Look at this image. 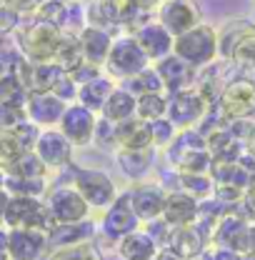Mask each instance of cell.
I'll list each match as a JSON object with an SVG mask.
<instances>
[{
    "mask_svg": "<svg viewBox=\"0 0 255 260\" xmlns=\"http://www.w3.org/2000/svg\"><path fill=\"white\" fill-rule=\"evenodd\" d=\"M13 38H15L18 50L30 63H53L58 45H60V38H63V30L28 15V18H23L20 28L13 32Z\"/></svg>",
    "mask_w": 255,
    "mask_h": 260,
    "instance_id": "6da1fadb",
    "label": "cell"
},
{
    "mask_svg": "<svg viewBox=\"0 0 255 260\" xmlns=\"http://www.w3.org/2000/svg\"><path fill=\"white\" fill-rule=\"evenodd\" d=\"M173 53L178 58H183L185 63H190L195 70L213 65L215 58H220V38H218V28L200 23L193 30L183 32L175 38Z\"/></svg>",
    "mask_w": 255,
    "mask_h": 260,
    "instance_id": "7a4b0ae2",
    "label": "cell"
},
{
    "mask_svg": "<svg viewBox=\"0 0 255 260\" xmlns=\"http://www.w3.org/2000/svg\"><path fill=\"white\" fill-rule=\"evenodd\" d=\"M150 58L143 53V48L138 45V40L128 32V35H118L110 55L105 60V75H110L113 80H128L138 73H143L145 68H150Z\"/></svg>",
    "mask_w": 255,
    "mask_h": 260,
    "instance_id": "3957f363",
    "label": "cell"
},
{
    "mask_svg": "<svg viewBox=\"0 0 255 260\" xmlns=\"http://www.w3.org/2000/svg\"><path fill=\"white\" fill-rule=\"evenodd\" d=\"M5 228H33L50 233L55 220L48 210V203L43 198H28V195H10L8 210H5Z\"/></svg>",
    "mask_w": 255,
    "mask_h": 260,
    "instance_id": "277c9868",
    "label": "cell"
},
{
    "mask_svg": "<svg viewBox=\"0 0 255 260\" xmlns=\"http://www.w3.org/2000/svg\"><path fill=\"white\" fill-rule=\"evenodd\" d=\"M70 183L85 198V203L90 208H98V210H108L115 203V198L120 195L113 178L105 170H98V168H73Z\"/></svg>",
    "mask_w": 255,
    "mask_h": 260,
    "instance_id": "5b68a950",
    "label": "cell"
},
{
    "mask_svg": "<svg viewBox=\"0 0 255 260\" xmlns=\"http://www.w3.org/2000/svg\"><path fill=\"white\" fill-rule=\"evenodd\" d=\"M208 108H210L208 98L203 95L198 88H188V90L168 95V115L165 118L178 130L198 128V123L205 118Z\"/></svg>",
    "mask_w": 255,
    "mask_h": 260,
    "instance_id": "8992f818",
    "label": "cell"
},
{
    "mask_svg": "<svg viewBox=\"0 0 255 260\" xmlns=\"http://www.w3.org/2000/svg\"><path fill=\"white\" fill-rule=\"evenodd\" d=\"M228 120H255V80L250 78H235L220 90L215 100Z\"/></svg>",
    "mask_w": 255,
    "mask_h": 260,
    "instance_id": "52a82bcc",
    "label": "cell"
},
{
    "mask_svg": "<svg viewBox=\"0 0 255 260\" xmlns=\"http://www.w3.org/2000/svg\"><path fill=\"white\" fill-rule=\"evenodd\" d=\"M45 203H48V210L58 223H80V220H88V213H90V205L85 203V198L78 193V188L70 183V185H55L50 193L45 195Z\"/></svg>",
    "mask_w": 255,
    "mask_h": 260,
    "instance_id": "ba28073f",
    "label": "cell"
},
{
    "mask_svg": "<svg viewBox=\"0 0 255 260\" xmlns=\"http://www.w3.org/2000/svg\"><path fill=\"white\" fill-rule=\"evenodd\" d=\"M98 113L90 108L80 105V103H70L65 108L63 118L58 123V130L75 145V148H85L90 143H95V128H98Z\"/></svg>",
    "mask_w": 255,
    "mask_h": 260,
    "instance_id": "9c48e42d",
    "label": "cell"
},
{
    "mask_svg": "<svg viewBox=\"0 0 255 260\" xmlns=\"http://www.w3.org/2000/svg\"><path fill=\"white\" fill-rule=\"evenodd\" d=\"M155 20L173 38H178L183 32L193 30L195 25H200L203 15L195 0H163L160 8L155 10Z\"/></svg>",
    "mask_w": 255,
    "mask_h": 260,
    "instance_id": "30bf717a",
    "label": "cell"
},
{
    "mask_svg": "<svg viewBox=\"0 0 255 260\" xmlns=\"http://www.w3.org/2000/svg\"><path fill=\"white\" fill-rule=\"evenodd\" d=\"M250 223L248 215H238L235 210H230L220 220V225L213 235V243L218 248H230L240 255H248L250 253Z\"/></svg>",
    "mask_w": 255,
    "mask_h": 260,
    "instance_id": "8fae6325",
    "label": "cell"
},
{
    "mask_svg": "<svg viewBox=\"0 0 255 260\" xmlns=\"http://www.w3.org/2000/svg\"><path fill=\"white\" fill-rule=\"evenodd\" d=\"M128 195H130V205H133L135 215L140 218V223H150L155 218H163L168 190L160 183H135L128 190Z\"/></svg>",
    "mask_w": 255,
    "mask_h": 260,
    "instance_id": "7c38bea8",
    "label": "cell"
},
{
    "mask_svg": "<svg viewBox=\"0 0 255 260\" xmlns=\"http://www.w3.org/2000/svg\"><path fill=\"white\" fill-rule=\"evenodd\" d=\"M138 228H140V218L135 215V210H133V205H130V195L120 193L115 198V203H113V205L105 210V215H103V235L118 243L120 238L130 235V233L138 230Z\"/></svg>",
    "mask_w": 255,
    "mask_h": 260,
    "instance_id": "4fadbf2b",
    "label": "cell"
},
{
    "mask_svg": "<svg viewBox=\"0 0 255 260\" xmlns=\"http://www.w3.org/2000/svg\"><path fill=\"white\" fill-rule=\"evenodd\" d=\"M73 150H75V145L58 128H45L38 138V145H35L38 158L48 165V170L68 168L73 160Z\"/></svg>",
    "mask_w": 255,
    "mask_h": 260,
    "instance_id": "5bb4252c",
    "label": "cell"
},
{
    "mask_svg": "<svg viewBox=\"0 0 255 260\" xmlns=\"http://www.w3.org/2000/svg\"><path fill=\"white\" fill-rule=\"evenodd\" d=\"M10 260H40L48 250V233L33 228H8Z\"/></svg>",
    "mask_w": 255,
    "mask_h": 260,
    "instance_id": "9a60e30c",
    "label": "cell"
},
{
    "mask_svg": "<svg viewBox=\"0 0 255 260\" xmlns=\"http://www.w3.org/2000/svg\"><path fill=\"white\" fill-rule=\"evenodd\" d=\"M70 103H65L55 93H30L28 105H25V115L28 120L35 123L38 128H58L60 118H63L65 108Z\"/></svg>",
    "mask_w": 255,
    "mask_h": 260,
    "instance_id": "2e32d148",
    "label": "cell"
},
{
    "mask_svg": "<svg viewBox=\"0 0 255 260\" xmlns=\"http://www.w3.org/2000/svg\"><path fill=\"white\" fill-rule=\"evenodd\" d=\"M155 70H158L160 80L168 90V95L173 93H180V90H188V88H195V80H198V70L193 68L190 63H185L183 58H178L175 53H170L168 58L158 60Z\"/></svg>",
    "mask_w": 255,
    "mask_h": 260,
    "instance_id": "e0dca14e",
    "label": "cell"
},
{
    "mask_svg": "<svg viewBox=\"0 0 255 260\" xmlns=\"http://www.w3.org/2000/svg\"><path fill=\"white\" fill-rule=\"evenodd\" d=\"M133 38L138 40V45L143 48V53L150 58V63H158L163 58H168L173 53V45H175V38L165 30L155 18L150 23H145L143 28H138V30L133 32Z\"/></svg>",
    "mask_w": 255,
    "mask_h": 260,
    "instance_id": "ac0fdd59",
    "label": "cell"
},
{
    "mask_svg": "<svg viewBox=\"0 0 255 260\" xmlns=\"http://www.w3.org/2000/svg\"><path fill=\"white\" fill-rule=\"evenodd\" d=\"M150 150L153 145V128L143 118H130L115 125V150Z\"/></svg>",
    "mask_w": 255,
    "mask_h": 260,
    "instance_id": "d6986e66",
    "label": "cell"
},
{
    "mask_svg": "<svg viewBox=\"0 0 255 260\" xmlns=\"http://www.w3.org/2000/svg\"><path fill=\"white\" fill-rule=\"evenodd\" d=\"M198 208H200V200L193 198V195H188L185 190H168V200H165L163 218H165L173 228L195 225Z\"/></svg>",
    "mask_w": 255,
    "mask_h": 260,
    "instance_id": "ffe728a7",
    "label": "cell"
},
{
    "mask_svg": "<svg viewBox=\"0 0 255 260\" xmlns=\"http://www.w3.org/2000/svg\"><path fill=\"white\" fill-rule=\"evenodd\" d=\"M80 38V45H83V55H85V63L98 65V68H105V60L110 55V48L115 43V35L95 25H85L83 30L78 32Z\"/></svg>",
    "mask_w": 255,
    "mask_h": 260,
    "instance_id": "44dd1931",
    "label": "cell"
},
{
    "mask_svg": "<svg viewBox=\"0 0 255 260\" xmlns=\"http://www.w3.org/2000/svg\"><path fill=\"white\" fill-rule=\"evenodd\" d=\"M95 235L93 220H80V223H58L48 233V245L55 250L73 248V245H83L90 243V238Z\"/></svg>",
    "mask_w": 255,
    "mask_h": 260,
    "instance_id": "7402d4cb",
    "label": "cell"
},
{
    "mask_svg": "<svg viewBox=\"0 0 255 260\" xmlns=\"http://www.w3.org/2000/svg\"><path fill=\"white\" fill-rule=\"evenodd\" d=\"M205 243H208V238L198 228L185 225V228H173V235H170L165 248H170L175 255H180L183 260H195L203 255Z\"/></svg>",
    "mask_w": 255,
    "mask_h": 260,
    "instance_id": "603a6c76",
    "label": "cell"
},
{
    "mask_svg": "<svg viewBox=\"0 0 255 260\" xmlns=\"http://www.w3.org/2000/svg\"><path fill=\"white\" fill-rule=\"evenodd\" d=\"M208 150L213 155V162H238L245 153V143L228 128H218L208 135Z\"/></svg>",
    "mask_w": 255,
    "mask_h": 260,
    "instance_id": "cb8c5ba5",
    "label": "cell"
},
{
    "mask_svg": "<svg viewBox=\"0 0 255 260\" xmlns=\"http://www.w3.org/2000/svg\"><path fill=\"white\" fill-rule=\"evenodd\" d=\"M158 250L160 245L143 228L133 230L130 235L118 240V255H120V260H153L158 255Z\"/></svg>",
    "mask_w": 255,
    "mask_h": 260,
    "instance_id": "d4e9b609",
    "label": "cell"
},
{
    "mask_svg": "<svg viewBox=\"0 0 255 260\" xmlns=\"http://www.w3.org/2000/svg\"><path fill=\"white\" fill-rule=\"evenodd\" d=\"M115 165L123 178L133 183H143V178L153 170V148L150 150H115Z\"/></svg>",
    "mask_w": 255,
    "mask_h": 260,
    "instance_id": "484cf974",
    "label": "cell"
},
{
    "mask_svg": "<svg viewBox=\"0 0 255 260\" xmlns=\"http://www.w3.org/2000/svg\"><path fill=\"white\" fill-rule=\"evenodd\" d=\"M115 88H118V85L113 83L110 75H98V78L88 80V83H83V85L78 88V100H75V103L90 108L93 113L100 115L103 108H105V103H108V98L113 95Z\"/></svg>",
    "mask_w": 255,
    "mask_h": 260,
    "instance_id": "4316f807",
    "label": "cell"
},
{
    "mask_svg": "<svg viewBox=\"0 0 255 260\" xmlns=\"http://www.w3.org/2000/svg\"><path fill=\"white\" fill-rule=\"evenodd\" d=\"M135 115H138V98L133 95L130 90H125L123 85H118L113 90V95L108 98V103H105V108L100 113V118H105L113 125L125 123V120L135 118Z\"/></svg>",
    "mask_w": 255,
    "mask_h": 260,
    "instance_id": "83f0119b",
    "label": "cell"
},
{
    "mask_svg": "<svg viewBox=\"0 0 255 260\" xmlns=\"http://www.w3.org/2000/svg\"><path fill=\"white\" fill-rule=\"evenodd\" d=\"M168 158L178 168V173L210 175V170H213V155H210L208 148H200V150H168Z\"/></svg>",
    "mask_w": 255,
    "mask_h": 260,
    "instance_id": "f1b7e54d",
    "label": "cell"
},
{
    "mask_svg": "<svg viewBox=\"0 0 255 260\" xmlns=\"http://www.w3.org/2000/svg\"><path fill=\"white\" fill-rule=\"evenodd\" d=\"M53 63L60 65L68 75L78 73V70L85 65L83 45H80V38H78L75 32H63V38H60V45H58V53H55Z\"/></svg>",
    "mask_w": 255,
    "mask_h": 260,
    "instance_id": "f546056e",
    "label": "cell"
},
{
    "mask_svg": "<svg viewBox=\"0 0 255 260\" xmlns=\"http://www.w3.org/2000/svg\"><path fill=\"white\" fill-rule=\"evenodd\" d=\"M118 85H123V88H125V90H130V93H133L135 98L153 95V93H165V85H163V80H160L155 65L145 68L143 73H138V75L128 78V80L118 83Z\"/></svg>",
    "mask_w": 255,
    "mask_h": 260,
    "instance_id": "4dcf8cb0",
    "label": "cell"
},
{
    "mask_svg": "<svg viewBox=\"0 0 255 260\" xmlns=\"http://www.w3.org/2000/svg\"><path fill=\"white\" fill-rule=\"evenodd\" d=\"M28 98H30L28 85H25L15 73L0 78V103H3V105H10V108H20V110H25Z\"/></svg>",
    "mask_w": 255,
    "mask_h": 260,
    "instance_id": "1f68e13d",
    "label": "cell"
},
{
    "mask_svg": "<svg viewBox=\"0 0 255 260\" xmlns=\"http://www.w3.org/2000/svg\"><path fill=\"white\" fill-rule=\"evenodd\" d=\"M250 30H255V23H250V20H230L225 28H220L218 30V38H220V58L230 60V53L238 45V40Z\"/></svg>",
    "mask_w": 255,
    "mask_h": 260,
    "instance_id": "d6a6232c",
    "label": "cell"
},
{
    "mask_svg": "<svg viewBox=\"0 0 255 260\" xmlns=\"http://www.w3.org/2000/svg\"><path fill=\"white\" fill-rule=\"evenodd\" d=\"M175 190H185L188 195L205 200L208 195L215 190V180L210 175H188V173H178V188Z\"/></svg>",
    "mask_w": 255,
    "mask_h": 260,
    "instance_id": "836d02e7",
    "label": "cell"
},
{
    "mask_svg": "<svg viewBox=\"0 0 255 260\" xmlns=\"http://www.w3.org/2000/svg\"><path fill=\"white\" fill-rule=\"evenodd\" d=\"M5 190L10 195H28V198H43L48 193V183L45 178H15L8 175L5 180Z\"/></svg>",
    "mask_w": 255,
    "mask_h": 260,
    "instance_id": "e575fe53",
    "label": "cell"
},
{
    "mask_svg": "<svg viewBox=\"0 0 255 260\" xmlns=\"http://www.w3.org/2000/svg\"><path fill=\"white\" fill-rule=\"evenodd\" d=\"M68 5H70V0H45V3L33 13V18H38V20H43V23H50V25L65 30V23H68Z\"/></svg>",
    "mask_w": 255,
    "mask_h": 260,
    "instance_id": "d590c367",
    "label": "cell"
},
{
    "mask_svg": "<svg viewBox=\"0 0 255 260\" xmlns=\"http://www.w3.org/2000/svg\"><path fill=\"white\" fill-rule=\"evenodd\" d=\"M8 175H15V178H45L48 175V165L38 158V153H23L18 162L8 170Z\"/></svg>",
    "mask_w": 255,
    "mask_h": 260,
    "instance_id": "8d00e7d4",
    "label": "cell"
},
{
    "mask_svg": "<svg viewBox=\"0 0 255 260\" xmlns=\"http://www.w3.org/2000/svg\"><path fill=\"white\" fill-rule=\"evenodd\" d=\"M168 115V95L165 93H153V95L138 98V118L153 123L158 118Z\"/></svg>",
    "mask_w": 255,
    "mask_h": 260,
    "instance_id": "74e56055",
    "label": "cell"
},
{
    "mask_svg": "<svg viewBox=\"0 0 255 260\" xmlns=\"http://www.w3.org/2000/svg\"><path fill=\"white\" fill-rule=\"evenodd\" d=\"M230 63L255 70V30L245 32V35L238 40V45H235L233 53H230Z\"/></svg>",
    "mask_w": 255,
    "mask_h": 260,
    "instance_id": "f35d334b",
    "label": "cell"
},
{
    "mask_svg": "<svg viewBox=\"0 0 255 260\" xmlns=\"http://www.w3.org/2000/svg\"><path fill=\"white\" fill-rule=\"evenodd\" d=\"M25 150L20 148V143H18V138L13 135V133H0V168L8 173L18 158L23 155Z\"/></svg>",
    "mask_w": 255,
    "mask_h": 260,
    "instance_id": "ab89813d",
    "label": "cell"
},
{
    "mask_svg": "<svg viewBox=\"0 0 255 260\" xmlns=\"http://www.w3.org/2000/svg\"><path fill=\"white\" fill-rule=\"evenodd\" d=\"M50 260H103L98 245L93 243H83V245H73V248H63V250H55Z\"/></svg>",
    "mask_w": 255,
    "mask_h": 260,
    "instance_id": "60d3db41",
    "label": "cell"
},
{
    "mask_svg": "<svg viewBox=\"0 0 255 260\" xmlns=\"http://www.w3.org/2000/svg\"><path fill=\"white\" fill-rule=\"evenodd\" d=\"M150 128H153V145H155V148H170L173 140H175V135H178V128H175L168 118L153 120Z\"/></svg>",
    "mask_w": 255,
    "mask_h": 260,
    "instance_id": "b9f144b4",
    "label": "cell"
},
{
    "mask_svg": "<svg viewBox=\"0 0 255 260\" xmlns=\"http://www.w3.org/2000/svg\"><path fill=\"white\" fill-rule=\"evenodd\" d=\"M40 133H43V128H38V125H35V123H30V120L20 123L18 128L13 130V135L18 138V143H20V148H23L25 153L35 150V145H38V138H40Z\"/></svg>",
    "mask_w": 255,
    "mask_h": 260,
    "instance_id": "7bdbcfd3",
    "label": "cell"
},
{
    "mask_svg": "<svg viewBox=\"0 0 255 260\" xmlns=\"http://www.w3.org/2000/svg\"><path fill=\"white\" fill-rule=\"evenodd\" d=\"M25 120H28L25 110L10 108V105H3V103H0V133H13V130L18 128L20 123H25Z\"/></svg>",
    "mask_w": 255,
    "mask_h": 260,
    "instance_id": "ee69618b",
    "label": "cell"
},
{
    "mask_svg": "<svg viewBox=\"0 0 255 260\" xmlns=\"http://www.w3.org/2000/svg\"><path fill=\"white\" fill-rule=\"evenodd\" d=\"M143 230L158 243L160 248H165L168 240H170V235H173V225H170L165 218H155V220H150V223H143Z\"/></svg>",
    "mask_w": 255,
    "mask_h": 260,
    "instance_id": "f6af8a7d",
    "label": "cell"
},
{
    "mask_svg": "<svg viewBox=\"0 0 255 260\" xmlns=\"http://www.w3.org/2000/svg\"><path fill=\"white\" fill-rule=\"evenodd\" d=\"M243 213L248 215V220L255 223V183H250L243 193Z\"/></svg>",
    "mask_w": 255,
    "mask_h": 260,
    "instance_id": "bcb514c9",
    "label": "cell"
},
{
    "mask_svg": "<svg viewBox=\"0 0 255 260\" xmlns=\"http://www.w3.org/2000/svg\"><path fill=\"white\" fill-rule=\"evenodd\" d=\"M43 3H45V0H13L10 5H13V8L23 15V18H28V15H33V13H35V10H38Z\"/></svg>",
    "mask_w": 255,
    "mask_h": 260,
    "instance_id": "7dc6e473",
    "label": "cell"
},
{
    "mask_svg": "<svg viewBox=\"0 0 255 260\" xmlns=\"http://www.w3.org/2000/svg\"><path fill=\"white\" fill-rule=\"evenodd\" d=\"M210 260H243V255L230 250V248H215V253H213Z\"/></svg>",
    "mask_w": 255,
    "mask_h": 260,
    "instance_id": "c3c4849f",
    "label": "cell"
},
{
    "mask_svg": "<svg viewBox=\"0 0 255 260\" xmlns=\"http://www.w3.org/2000/svg\"><path fill=\"white\" fill-rule=\"evenodd\" d=\"M135 8H140V10H148V13H155L160 8V3L163 0H130Z\"/></svg>",
    "mask_w": 255,
    "mask_h": 260,
    "instance_id": "681fc988",
    "label": "cell"
},
{
    "mask_svg": "<svg viewBox=\"0 0 255 260\" xmlns=\"http://www.w3.org/2000/svg\"><path fill=\"white\" fill-rule=\"evenodd\" d=\"M0 260H10V248H8V228H0Z\"/></svg>",
    "mask_w": 255,
    "mask_h": 260,
    "instance_id": "f907efd6",
    "label": "cell"
},
{
    "mask_svg": "<svg viewBox=\"0 0 255 260\" xmlns=\"http://www.w3.org/2000/svg\"><path fill=\"white\" fill-rule=\"evenodd\" d=\"M8 203H10V193H8V190H0V225L5 223V210H8Z\"/></svg>",
    "mask_w": 255,
    "mask_h": 260,
    "instance_id": "816d5d0a",
    "label": "cell"
},
{
    "mask_svg": "<svg viewBox=\"0 0 255 260\" xmlns=\"http://www.w3.org/2000/svg\"><path fill=\"white\" fill-rule=\"evenodd\" d=\"M153 260H183V258H180V255H175V253H173L170 248H160L158 255H155Z\"/></svg>",
    "mask_w": 255,
    "mask_h": 260,
    "instance_id": "f5cc1de1",
    "label": "cell"
},
{
    "mask_svg": "<svg viewBox=\"0 0 255 260\" xmlns=\"http://www.w3.org/2000/svg\"><path fill=\"white\" fill-rule=\"evenodd\" d=\"M245 150H248L250 155H255V120H253V125H250L248 138H245Z\"/></svg>",
    "mask_w": 255,
    "mask_h": 260,
    "instance_id": "db71d44e",
    "label": "cell"
},
{
    "mask_svg": "<svg viewBox=\"0 0 255 260\" xmlns=\"http://www.w3.org/2000/svg\"><path fill=\"white\" fill-rule=\"evenodd\" d=\"M5 180H8V173L0 168V190H5Z\"/></svg>",
    "mask_w": 255,
    "mask_h": 260,
    "instance_id": "11a10c76",
    "label": "cell"
},
{
    "mask_svg": "<svg viewBox=\"0 0 255 260\" xmlns=\"http://www.w3.org/2000/svg\"><path fill=\"white\" fill-rule=\"evenodd\" d=\"M243 260H255V255L253 253H248V255H243Z\"/></svg>",
    "mask_w": 255,
    "mask_h": 260,
    "instance_id": "9f6ffc18",
    "label": "cell"
},
{
    "mask_svg": "<svg viewBox=\"0 0 255 260\" xmlns=\"http://www.w3.org/2000/svg\"><path fill=\"white\" fill-rule=\"evenodd\" d=\"M10 3H13V0H0V5H10Z\"/></svg>",
    "mask_w": 255,
    "mask_h": 260,
    "instance_id": "6f0895ef",
    "label": "cell"
},
{
    "mask_svg": "<svg viewBox=\"0 0 255 260\" xmlns=\"http://www.w3.org/2000/svg\"><path fill=\"white\" fill-rule=\"evenodd\" d=\"M253 18H255V8H253Z\"/></svg>",
    "mask_w": 255,
    "mask_h": 260,
    "instance_id": "680465c9",
    "label": "cell"
},
{
    "mask_svg": "<svg viewBox=\"0 0 255 260\" xmlns=\"http://www.w3.org/2000/svg\"><path fill=\"white\" fill-rule=\"evenodd\" d=\"M253 80H255V78H253Z\"/></svg>",
    "mask_w": 255,
    "mask_h": 260,
    "instance_id": "91938a15",
    "label": "cell"
}]
</instances>
